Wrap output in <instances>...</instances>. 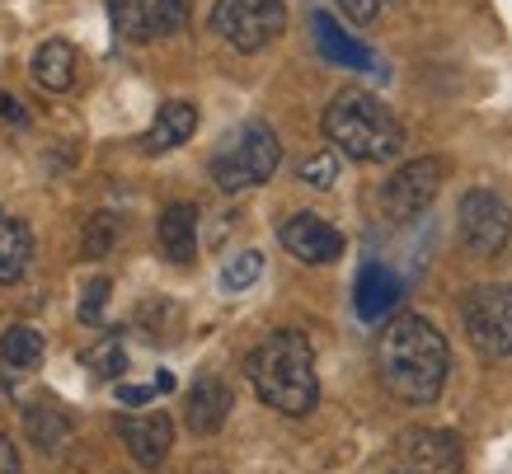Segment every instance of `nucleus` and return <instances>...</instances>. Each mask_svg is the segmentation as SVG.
<instances>
[{
	"label": "nucleus",
	"instance_id": "9",
	"mask_svg": "<svg viewBox=\"0 0 512 474\" xmlns=\"http://www.w3.org/2000/svg\"><path fill=\"white\" fill-rule=\"evenodd\" d=\"M109 15L127 43H156L165 33L184 29L188 0H109Z\"/></svg>",
	"mask_w": 512,
	"mask_h": 474
},
{
	"label": "nucleus",
	"instance_id": "28",
	"mask_svg": "<svg viewBox=\"0 0 512 474\" xmlns=\"http://www.w3.org/2000/svg\"><path fill=\"white\" fill-rule=\"evenodd\" d=\"M339 10L353 19V24H372V19L386 10V0H339Z\"/></svg>",
	"mask_w": 512,
	"mask_h": 474
},
{
	"label": "nucleus",
	"instance_id": "25",
	"mask_svg": "<svg viewBox=\"0 0 512 474\" xmlns=\"http://www.w3.org/2000/svg\"><path fill=\"white\" fill-rule=\"evenodd\" d=\"M334 179H339V155L334 151H320V155H311V160H301V184L334 188Z\"/></svg>",
	"mask_w": 512,
	"mask_h": 474
},
{
	"label": "nucleus",
	"instance_id": "8",
	"mask_svg": "<svg viewBox=\"0 0 512 474\" xmlns=\"http://www.w3.org/2000/svg\"><path fill=\"white\" fill-rule=\"evenodd\" d=\"M442 179H447V165H442L437 155L409 160V165H400L386 184H381V212H386L390 221H409V216L428 212V202L437 198Z\"/></svg>",
	"mask_w": 512,
	"mask_h": 474
},
{
	"label": "nucleus",
	"instance_id": "21",
	"mask_svg": "<svg viewBox=\"0 0 512 474\" xmlns=\"http://www.w3.org/2000/svg\"><path fill=\"white\" fill-rule=\"evenodd\" d=\"M0 357L10 362V367L29 371L43 362V334L38 329H29V324H15V329H5L0 334Z\"/></svg>",
	"mask_w": 512,
	"mask_h": 474
},
{
	"label": "nucleus",
	"instance_id": "6",
	"mask_svg": "<svg viewBox=\"0 0 512 474\" xmlns=\"http://www.w3.org/2000/svg\"><path fill=\"white\" fill-rule=\"evenodd\" d=\"M461 324H466V338L475 343V352L512 357V287H503V282L475 287L461 301Z\"/></svg>",
	"mask_w": 512,
	"mask_h": 474
},
{
	"label": "nucleus",
	"instance_id": "24",
	"mask_svg": "<svg viewBox=\"0 0 512 474\" xmlns=\"http://www.w3.org/2000/svg\"><path fill=\"white\" fill-rule=\"evenodd\" d=\"M113 240H118V221H113L109 212L90 216V226H85V254H90V259H104L113 249Z\"/></svg>",
	"mask_w": 512,
	"mask_h": 474
},
{
	"label": "nucleus",
	"instance_id": "13",
	"mask_svg": "<svg viewBox=\"0 0 512 474\" xmlns=\"http://www.w3.org/2000/svg\"><path fill=\"white\" fill-rule=\"evenodd\" d=\"M311 33H315V47H320V57H325V62L348 66V71H372V76H386V66L376 62L372 47H362L353 33H343L334 15L315 10V15H311Z\"/></svg>",
	"mask_w": 512,
	"mask_h": 474
},
{
	"label": "nucleus",
	"instance_id": "5",
	"mask_svg": "<svg viewBox=\"0 0 512 474\" xmlns=\"http://www.w3.org/2000/svg\"><path fill=\"white\" fill-rule=\"evenodd\" d=\"M212 29L235 52H259L287 29V5L282 0H217L212 5Z\"/></svg>",
	"mask_w": 512,
	"mask_h": 474
},
{
	"label": "nucleus",
	"instance_id": "16",
	"mask_svg": "<svg viewBox=\"0 0 512 474\" xmlns=\"http://www.w3.org/2000/svg\"><path fill=\"white\" fill-rule=\"evenodd\" d=\"M193 132H198V108L184 104V99H170V104L156 113V123L141 132L137 146L146 155H165V151H174V146H184Z\"/></svg>",
	"mask_w": 512,
	"mask_h": 474
},
{
	"label": "nucleus",
	"instance_id": "1",
	"mask_svg": "<svg viewBox=\"0 0 512 474\" xmlns=\"http://www.w3.org/2000/svg\"><path fill=\"white\" fill-rule=\"evenodd\" d=\"M447 338L423 315H395L376 338V371L381 385L400 404H433L447 385Z\"/></svg>",
	"mask_w": 512,
	"mask_h": 474
},
{
	"label": "nucleus",
	"instance_id": "7",
	"mask_svg": "<svg viewBox=\"0 0 512 474\" xmlns=\"http://www.w3.org/2000/svg\"><path fill=\"white\" fill-rule=\"evenodd\" d=\"M512 240V207L494 188H470L461 198V245L475 259H498Z\"/></svg>",
	"mask_w": 512,
	"mask_h": 474
},
{
	"label": "nucleus",
	"instance_id": "12",
	"mask_svg": "<svg viewBox=\"0 0 512 474\" xmlns=\"http://www.w3.org/2000/svg\"><path fill=\"white\" fill-rule=\"evenodd\" d=\"M118 432H123V446L132 451V460L141 470H160L174 446V423L165 413H127L118 423Z\"/></svg>",
	"mask_w": 512,
	"mask_h": 474
},
{
	"label": "nucleus",
	"instance_id": "19",
	"mask_svg": "<svg viewBox=\"0 0 512 474\" xmlns=\"http://www.w3.org/2000/svg\"><path fill=\"white\" fill-rule=\"evenodd\" d=\"M71 418L62 409H52V404H29L24 409V437H29L43 456H62L66 446H71Z\"/></svg>",
	"mask_w": 512,
	"mask_h": 474
},
{
	"label": "nucleus",
	"instance_id": "11",
	"mask_svg": "<svg viewBox=\"0 0 512 474\" xmlns=\"http://www.w3.org/2000/svg\"><path fill=\"white\" fill-rule=\"evenodd\" d=\"M400 456L409 474H461V437L442 428H414L404 432Z\"/></svg>",
	"mask_w": 512,
	"mask_h": 474
},
{
	"label": "nucleus",
	"instance_id": "23",
	"mask_svg": "<svg viewBox=\"0 0 512 474\" xmlns=\"http://www.w3.org/2000/svg\"><path fill=\"white\" fill-rule=\"evenodd\" d=\"M259 273H264V254L259 249H245V254H235L226 268H221V287L226 291H245L259 282Z\"/></svg>",
	"mask_w": 512,
	"mask_h": 474
},
{
	"label": "nucleus",
	"instance_id": "14",
	"mask_svg": "<svg viewBox=\"0 0 512 474\" xmlns=\"http://www.w3.org/2000/svg\"><path fill=\"white\" fill-rule=\"evenodd\" d=\"M400 296H404V282L395 273H390L386 263H367L362 273H357V287H353V306L357 315L367 324L376 320H386L390 310L400 306Z\"/></svg>",
	"mask_w": 512,
	"mask_h": 474
},
{
	"label": "nucleus",
	"instance_id": "30",
	"mask_svg": "<svg viewBox=\"0 0 512 474\" xmlns=\"http://www.w3.org/2000/svg\"><path fill=\"white\" fill-rule=\"evenodd\" d=\"M0 474H19V451L5 432H0Z\"/></svg>",
	"mask_w": 512,
	"mask_h": 474
},
{
	"label": "nucleus",
	"instance_id": "22",
	"mask_svg": "<svg viewBox=\"0 0 512 474\" xmlns=\"http://www.w3.org/2000/svg\"><path fill=\"white\" fill-rule=\"evenodd\" d=\"M80 362H85L94 376L113 381V376H123V371H127V352H123V343H118V334H109V338H99L94 348L80 352Z\"/></svg>",
	"mask_w": 512,
	"mask_h": 474
},
{
	"label": "nucleus",
	"instance_id": "27",
	"mask_svg": "<svg viewBox=\"0 0 512 474\" xmlns=\"http://www.w3.org/2000/svg\"><path fill=\"white\" fill-rule=\"evenodd\" d=\"M104 301H109V277H94L85 296H80V320L85 324H99L104 320Z\"/></svg>",
	"mask_w": 512,
	"mask_h": 474
},
{
	"label": "nucleus",
	"instance_id": "18",
	"mask_svg": "<svg viewBox=\"0 0 512 474\" xmlns=\"http://www.w3.org/2000/svg\"><path fill=\"white\" fill-rule=\"evenodd\" d=\"M76 71H80L76 47L62 43V38L43 43L38 52H33V62H29V76L38 80V90H52V94L71 90V85H76Z\"/></svg>",
	"mask_w": 512,
	"mask_h": 474
},
{
	"label": "nucleus",
	"instance_id": "3",
	"mask_svg": "<svg viewBox=\"0 0 512 474\" xmlns=\"http://www.w3.org/2000/svg\"><path fill=\"white\" fill-rule=\"evenodd\" d=\"M325 137L334 151L362 165H381L404 151V127L376 94L367 90H339L325 108Z\"/></svg>",
	"mask_w": 512,
	"mask_h": 474
},
{
	"label": "nucleus",
	"instance_id": "15",
	"mask_svg": "<svg viewBox=\"0 0 512 474\" xmlns=\"http://www.w3.org/2000/svg\"><path fill=\"white\" fill-rule=\"evenodd\" d=\"M231 385H221L217 376H202L193 390H188V404H184V423L188 432H198V437H212V432L226 428V418H231Z\"/></svg>",
	"mask_w": 512,
	"mask_h": 474
},
{
	"label": "nucleus",
	"instance_id": "20",
	"mask_svg": "<svg viewBox=\"0 0 512 474\" xmlns=\"http://www.w3.org/2000/svg\"><path fill=\"white\" fill-rule=\"evenodd\" d=\"M29 259H33L29 226L0 212V282H19V277L29 273Z\"/></svg>",
	"mask_w": 512,
	"mask_h": 474
},
{
	"label": "nucleus",
	"instance_id": "4",
	"mask_svg": "<svg viewBox=\"0 0 512 474\" xmlns=\"http://www.w3.org/2000/svg\"><path fill=\"white\" fill-rule=\"evenodd\" d=\"M282 160V146H278V132L259 118H249L231 132V137L217 146L212 155V184L221 193H245V188H259L273 179V169Z\"/></svg>",
	"mask_w": 512,
	"mask_h": 474
},
{
	"label": "nucleus",
	"instance_id": "26",
	"mask_svg": "<svg viewBox=\"0 0 512 474\" xmlns=\"http://www.w3.org/2000/svg\"><path fill=\"white\" fill-rule=\"evenodd\" d=\"M170 390H174V376H170V371H160L156 385H118V399L137 409V404H151L156 395H170Z\"/></svg>",
	"mask_w": 512,
	"mask_h": 474
},
{
	"label": "nucleus",
	"instance_id": "17",
	"mask_svg": "<svg viewBox=\"0 0 512 474\" xmlns=\"http://www.w3.org/2000/svg\"><path fill=\"white\" fill-rule=\"evenodd\" d=\"M156 235L170 263H193V254H198V207L193 202H170L160 212Z\"/></svg>",
	"mask_w": 512,
	"mask_h": 474
},
{
	"label": "nucleus",
	"instance_id": "2",
	"mask_svg": "<svg viewBox=\"0 0 512 474\" xmlns=\"http://www.w3.org/2000/svg\"><path fill=\"white\" fill-rule=\"evenodd\" d=\"M245 376L254 395L268 409L287 418H306L320 404V381H315V348L301 329H278L245 357Z\"/></svg>",
	"mask_w": 512,
	"mask_h": 474
},
{
	"label": "nucleus",
	"instance_id": "29",
	"mask_svg": "<svg viewBox=\"0 0 512 474\" xmlns=\"http://www.w3.org/2000/svg\"><path fill=\"white\" fill-rule=\"evenodd\" d=\"M0 118H5V123H15V127H24V123H29V108L19 104L15 94L0 90Z\"/></svg>",
	"mask_w": 512,
	"mask_h": 474
},
{
	"label": "nucleus",
	"instance_id": "10",
	"mask_svg": "<svg viewBox=\"0 0 512 474\" xmlns=\"http://www.w3.org/2000/svg\"><path fill=\"white\" fill-rule=\"evenodd\" d=\"M278 240H282V249H287L292 259H301V263H334V259H343V235L329 226L325 216H315V212L287 216L282 230H278Z\"/></svg>",
	"mask_w": 512,
	"mask_h": 474
}]
</instances>
